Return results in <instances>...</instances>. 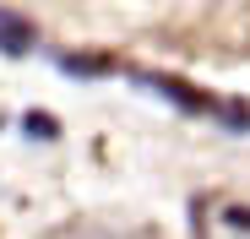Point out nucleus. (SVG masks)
Here are the masks:
<instances>
[{"label":"nucleus","instance_id":"f257e3e1","mask_svg":"<svg viewBox=\"0 0 250 239\" xmlns=\"http://www.w3.org/2000/svg\"><path fill=\"white\" fill-rule=\"evenodd\" d=\"M33 49V27L17 11H0V55H27Z\"/></svg>","mask_w":250,"mask_h":239},{"label":"nucleus","instance_id":"f03ea898","mask_svg":"<svg viewBox=\"0 0 250 239\" xmlns=\"http://www.w3.org/2000/svg\"><path fill=\"white\" fill-rule=\"evenodd\" d=\"M229 223H234V228H250V212H239V207H234V212H229Z\"/></svg>","mask_w":250,"mask_h":239}]
</instances>
